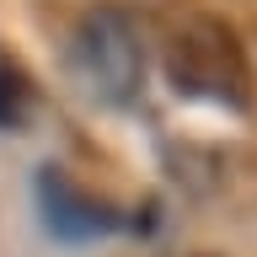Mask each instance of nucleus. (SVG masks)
Returning a JSON list of instances; mask_svg holds the SVG:
<instances>
[{
    "label": "nucleus",
    "mask_w": 257,
    "mask_h": 257,
    "mask_svg": "<svg viewBox=\"0 0 257 257\" xmlns=\"http://www.w3.org/2000/svg\"><path fill=\"white\" fill-rule=\"evenodd\" d=\"M38 204H43L48 230H54V236H64V241H91V236L118 230L112 204L91 198V193L80 188V182H70L59 166H43V172H38Z\"/></svg>",
    "instance_id": "7ed1b4c3"
},
{
    "label": "nucleus",
    "mask_w": 257,
    "mask_h": 257,
    "mask_svg": "<svg viewBox=\"0 0 257 257\" xmlns=\"http://www.w3.org/2000/svg\"><path fill=\"white\" fill-rule=\"evenodd\" d=\"M70 75L80 91L102 107H123L145 86V38L134 11L123 6H96L70 32Z\"/></svg>",
    "instance_id": "f03ea898"
},
{
    "label": "nucleus",
    "mask_w": 257,
    "mask_h": 257,
    "mask_svg": "<svg viewBox=\"0 0 257 257\" xmlns=\"http://www.w3.org/2000/svg\"><path fill=\"white\" fill-rule=\"evenodd\" d=\"M22 107H27V80L0 64V128H11L22 118Z\"/></svg>",
    "instance_id": "20e7f679"
},
{
    "label": "nucleus",
    "mask_w": 257,
    "mask_h": 257,
    "mask_svg": "<svg viewBox=\"0 0 257 257\" xmlns=\"http://www.w3.org/2000/svg\"><path fill=\"white\" fill-rule=\"evenodd\" d=\"M166 80L177 96L209 102V107L246 112L257 102V75L246 59V43L220 16H188L166 38Z\"/></svg>",
    "instance_id": "f257e3e1"
}]
</instances>
